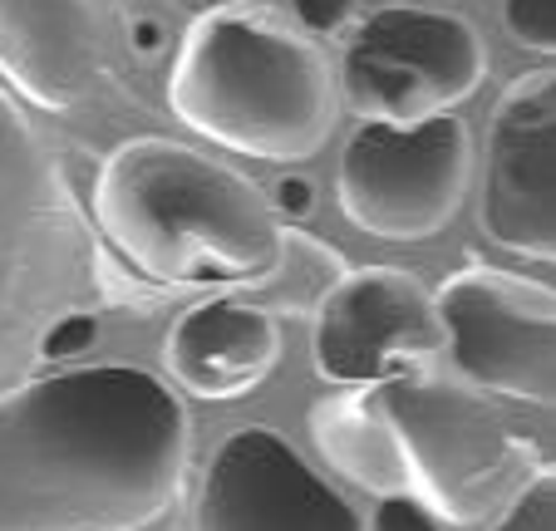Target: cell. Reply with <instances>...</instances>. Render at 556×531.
<instances>
[{
    "mask_svg": "<svg viewBox=\"0 0 556 531\" xmlns=\"http://www.w3.org/2000/svg\"><path fill=\"white\" fill-rule=\"evenodd\" d=\"M188 478V408L138 365L0 394V531H143Z\"/></svg>",
    "mask_w": 556,
    "mask_h": 531,
    "instance_id": "6da1fadb",
    "label": "cell"
},
{
    "mask_svg": "<svg viewBox=\"0 0 556 531\" xmlns=\"http://www.w3.org/2000/svg\"><path fill=\"white\" fill-rule=\"evenodd\" d=\"M94 227L109 256L157 291H242L281 251L271 198L178 138H128L99 163Z\"/></svg>",
    "mask_w": 556,
    "mask_h": 531,
    "instance_id": "7a4b0ae2",
    "label": "cell"
},
{
    "mask_svg": "<svg viewBox=\"0 0 556 531\" xmlns=\"http://www.w3.org/2000/svg\"><path fill=\"white\" fill-rule=\"evenodd\" d=\"M168 109L182 128L242 157L301 163L320 153L340 114L326 54L271 5L227 0L182 35L168 74Z\"/></svg>",
    "mask_w": 556,
    "mask_h": 531,
    "instance_id": "3957f363",
    "label": "cell"
},
{
    "mask_svg": "<svg viewBox=\"0 0 556 531\" xmlns=\"http://www.w3.org/2000/svg\"><path fill=\"white\" fill-rule=\"evenodd\" d=\"M409 453L414 492L453 527L493 521L542 468L536 448L463 375L419 365L375 384Z\"/></svg>",
    "mask_w": 556,
    "mask_h": 531,
    "instance_id": "277c9868",
    "label": "cell"
},
{
    "mask_svg": "<svg viewBox=\"0 0 556 531\" xmlns=\"http://www.w3.org/2000/svg\"><path fill=\"white\" fill-rule=\"evenodd\" d=\"M472 182V138L453 114L419 124L359 118L340 153L336 198L359 231L424 241L453 222Z\"/></svg>",
    "mask_w": 556,
    "mask_h": 531,
    "instance_id": "5b68a950",
    "label": "cell"
},
{
    "mask_svg": "<svg viewBox=\"0 0 556 531\" xmlns=\"http://www.w3.org/2000/svg\"><path fill=\"white\" fill-rule=\"evenodd\" d=\"M448 365L483 394L556 404V291L532 276L468 266L439 286Z\"/></svg>",
    "mask_w": 556,
    "mask_h": 531,
    "instance_id": "8992f818",
    "label": "cell"
},
{
    "mask_svg": "<svg viewBox=\"0 0 556 531\" xmlns=\"http://www.w3.org/2000/svg\"><path fill=\"white\" fill-rule=\"evenodd\" d=\"M448 350L439 291L400 266L350 271L315 311V375L340 389H375Z\"/></svg>",
    "mask_w": 556,
    "mask_h": 531,
    "instance_id": "52a82bcc",
    "label": "cell"
},
{
    "mask_svg": "<svg viewBox=\"0 0 556 531\" xmlns=\"http://www.w3.org/2000/svg\"><path fill=\"white\" fill-rule=\"evenodd\" d=\"M192 531H365V521L295 443L252 423L227 433L207 458Z\"/></svg>",
    "mask_w": 556,
    "mask_h": 531,
    "instance_id": "ba28073f",
    "label": "cell"
},
{
    "mask_svg": "<svg viewBox=\"0 0 556 531\" xmlns=\"http://www.w3.org/2000/svg\"><path fill=\"white\" fill-rule=\"evenodd\" d=\"M478 222L517 256L556 261V69L522 74L488 118Z\"/></svg>",
    "mask_w": 556,
    "mask_h": 531,
    "instance_id": "9c48e42d",
    "label": "cell"
},
{
    "mask_svg": "<svg viewBox=\"0 0 556 531\" xmlns=\"http://www.w3.org/2000/svg\"><path fill=\"white\" fill-rule=\"evenodd\" d=\"M104 74L99 0H0V79L35 109L64 114Z\"/></svg>",
    "mask_w": 556,
    "mask_h": 531,
    "instance_id": "30bf717a",
    "label": "cell"
},
{
    "mask_svg": "<svg viewBox=\"0 0 556 531\" xmlns=\"http://www.w3.org/2000/svg\"><path fill=\"white\" fill-rule=\"evenodd\" d=\"M168 369L198 399H242L262 384L281 359L276 315L247 295H212L178 315L168 330Z\"/></svg>",
    "mask_w": 556,
    "mask_h": 531,
    "instance_id": "8fae6325",
    "label": "cell"
},
{
    "mask_svg": "<svg viewBox=\"0 0 556 531\" xmlns=\"http://www.w3.org/2000/svg\"><path fill=\"white\" fill-rule=\"evenodd\" d=\"M355 45L400 60L404 69H414L443 109L463 104V99L483 84L488 74V45L478 40L463 15L453 11H424V5H379L350 35Z\"/></svg>",
    "mask_w": 556,
    "mask_h": 531,
    "instance_id": "7c38bea8",
    "label": "cell"
},
{
    "mask_svg": "<svg viewBox=\"0 0 556 531\" xmlns=\"http://www.w3.org/2000/svg\"><path fill=\"white\" fill-rule=\"evenodd\" d=\"M54 207H60V188H54L50 157L21 118L15 99L0 89V315L11 311V295Z\"/></svg>",
    "mask_w": 556,
    "mask_h": 531,
    "instance_id": "4fadbf2b",
    "label": "cell"
},
{
    "mask_svg": "<svg viewBox=\"0 0 556 531\" xmlns=\"http://www.w3.org/2000/svg\"><path fill=\"white\" fill-rule=\"evenodd\" d=\"M311 438L340 478L359 482L375 497L414 492L409 453L375 389H345V394L320 399L311 408Z\"/></svg>",
    "mask_w": 556,
    "mask_h": 531,
    "instance_id": "5bb4252c",
    "label": "cell"
},
{
    "mask_svg": "<svg viewBox=\"0 0 556 531\" xmlns=\"http://www.w3.org/2000/svg\"><path fill=\"white\" fill-rule=\"evenodd\" d=\"M345 276H350V266L330 241L311 237V231H301V227H281V251H276V261L252 286H242V295L271 315H311L315 320V311L326 305V295L336 291Z\"/></svg>",
    "mask_w": 556,
    "mask_h": 531,
    "instance_id": "9a60e30c",
    "label": "cell"
},
{
    "mask_svg": "<svg viewBox=\"0 0 556 531\" xmlns=\"http://www.w3.org/2000/svg\"><path fill=\"white\" fill-rule=\"evenodd\" d=\"M340 99L355 109L359 118H375V124H419V118L448 114L439 104L429 84L414 69H404L400 60L369 50V45H345L340 54Z\"/></svg>",
    "mask_w": 556,
    "mask_h": 531,
    "instance_id": "2e32d148",
    "label": "cell"
},
{
    "mask_svg": "<svg viewBox=\"0 0 556 531\" xmlns=\"http://www.w3.org/2000/svg\"><path fill=\"white\" fill-rule=\"evenodd\" d=\"M488 531H556V463H542L532 482L488 521Z\"/></svg>",
    "mask_w": 556,
    "mask_h": 531,
    "instance_id": "e0dca14e",
    "label": "cell"
},
{
    "mask_svg": "<svg viewBox=\"0 0 556 531\" xmlns=\"http://www.w3.org/2000/svg\"><path fill=\"white\" fill-rule=\"evenodd\" d=\"M503 25L527 50L556 54V0H503Z\"/></svg>",
    "mask_w": 556,
    "mask_h": 531,
    "instance_id": "ac0fdd59",
    "label": "cell"
},
{
    "mask_svg": "<svg viewBox=\"0 0 556 531\" xmlns=\"http://www.w3.org/2000/svg\"><path fill=\"white\" fill-rule=\"evenodd\" d=\"M365 531H448V527L419 492H394V497H379Z\"/></svg>",
    "mask_w": 556,
    "mask_h": 531,
    "instance_id": "d6986e66",
    "label": "cell"
},
{
    "mask_svg": "<svg viewBox=\"0 0 556 531\" xmlns=\"http://www.w3.org/2000/svg\"><path fill=\"white\" fill-rule=\"evenodd\" d=\"M99 340V320L89 311H74V315H60V320L45 330L40 340V359H50V365H70V359H79V354H89Z\"/></svg>",
    "mask_w": 556,
    "mask_h": 531,
    "instance_id": "ffe728a7",
    "label": "cell"
},
{
    "mask_svg": "<svg viewBox=\"0 0 556 531\" xmlns=\"http://www.w3.org/2000/svg\"><path fill=\"white\" fill-rule=\"evenodd\" d=\"M291 15L305 35H340L355 21V0H291Z\"/></svg>",
    "mask_w": 556,
    "mask_h": 531,
    "instance_id": "44dd1931",
    "label": "cell"
},
{
    "mask_svg": "<svg viewBox=\"0 0 556 531\" xmlns=\"http://www.w3.org/2000/svg\"><path fill=\"white\" fill-rule=\"evenodd\" d=\"M271 207H276V217H305V212L315 207V188H311V177H301V173H286L281 182H276L271 192Z\"/></svg>",
    "mask_w": 556,
    "mask_h": 531,
    "instance_id": "7402d4cb",
    "label": "cell"
},
{
    "mask_svg": "<svg viewBox=\"0 0 556 531\" xmlns=\"http://www.w3.org/2000/svg\"><path fill=\"white\" fill-rule=\"evenodd\" d=\"M128 40H134L138 54H157L163 50V25L157 21H134L128 25Z\"/></svg>",
    "mask_w": 556,
    "mask_h": 531,
    "instance_id": "603a6c76",
    "label": "cell"
}]
</instances>
